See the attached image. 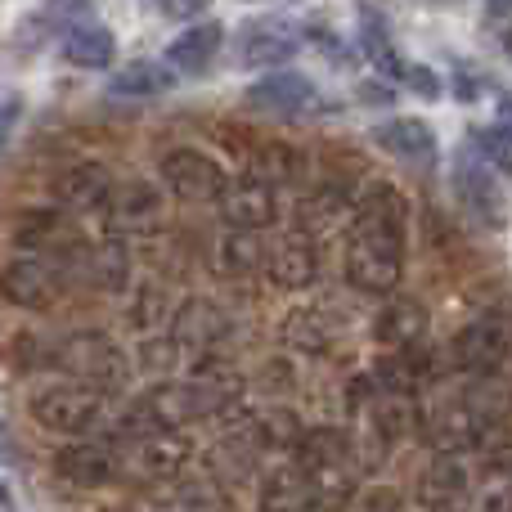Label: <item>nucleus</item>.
I'll list each match as a JSON object with an SVG mask.
<instances>
[{
    "instance_id": "obj_1",
    "label": "nucleus",
    "mask_w": 512,
    "mask_h": 512,
    "mask_svg": "<svg viewBox=\"0 0 512 512\" xmlns=\"http://www.w3.org/2000/svg\"><path fill=\"white\" fill-rule=\"evenodd\" d=\"M405 274V203L391 189H382L351 225L346 243V279L360 292L387 297Z\"/></svg>"
},
{
    "instance_id": "obj_2",
    "label": "nucleus",
    "mask_w": 512,
    "mask_h": 512,
    "mask_svg": "<svg viewBox=\"0 0 512 512\" xmlns=\"http://www.w3.org/2000/svg\"><path fill=\"white\" fill-rule=\"evenodd\" d=\"M54 360H59V369L72 373L81 387H95V391L122 387V382L131 378V360H126V351L108 333H72L68 342H59Z\"/></svg>"
},
{
    "instance_id": "obj_3",
    "label": "nucleus",
    "mask_w": 512,
    "mask_h": 512,
    "mask_svg": "<svg viewBox=\"0 0 512 512\" xmlns=\"http://www.w3.org/2000/svg\"><path fill=\"white\" fill-rule=\"evenodd\" d=\"M108 405V391L95 387H81V382H59V387H41L32 396V418L45 427V432H59V436H81L104 418Z\"/></svg>"
},
{
    "instance_id": "obj_4",
    "label": "nucleus",
    "mask_w": 512,
    "mask_h": 512,
    "mask_svg": "<svg viewBox=\"0 0 512 512\" xmlns=\"http://www.w3.org/2000/svg\"><path fill=\"white\" fill-rule=\"evenodd\" d=\"M158 176L180 203H221L225 185H230L221 162L198 153V149H171L167 158H162Z\"/></svg>"
},
{
    "instance_id": "obj_5",
    "label": "nucleus",
    "mask_w": 512,
    "mask_h": 512,
    "mask_svg": "<svg viewBox=\"0 0 512 512\" xmlns=\"http://www.w3.org/2000/svg\"><path fill=\"white\" fill-rule=\"evenodd\" d=\"M104 216L113 234H158L167 221V203H162V189L149 180H122L108 194Z\"/></svg>"
},
{
    "instance_id": "obj_6",
    "label": "nucleus",
    "mask_w": 512,
    "mask_h": 512,
    "mask_svg": "<svg viewBox=\"0 0 512 512\" xmlns=\"http://www.w3.org/2000/svg\"><path fill=\"white\" fill-rule=\"evenodd\" d=\"M189 454H194V445H189L185 432H153L140 436V441H126L122 468L135 481H171L185 472Z\"/></svg>"
},
{
    "instance_id": "obj_7",
    "label": "nucleus",
    "mask_w": 512,
    "mask_h": 512,
    "mask_svg": "<svg viewBox=\"0 0 512 512\" xmlns=\"http://www.w3.org/2000/svg\"><path fill=\"white\" fill-rule=\"evenodd\" d=\"M59 270L45 256H9L0 270V297L18 310H50L59 301Z\"/></svg>"
},
{
    "instance_id": "obj_8",
    "label": "nucleus",
    "mask_w": 512,
    "mask_h": 512,
    "mask_svg": "<svg viewBox=\"0 0 512 512\" xmlns=\"http://www.w3.org/2000/svg\"><path fill=\"white\" fill-rule=\"evenodd\" d=\"M512 337H508V324L499 315H481L472 319L468 328H459V337H454L450 346V364L463 373H477V378H486V373H495L499 364H504Z\"/></svg>"
},
{
    "instance_id": "obj_9",
    "label": "nucleus",
    "mask_w": 512,
    "mask_h": 512,
    "mask_svg": "<svg viewBox=\"0 0 512 512\" xmlns=\"http://www.w3.org/2000/svg\"><path fill=\"white\" fill-rule=\"evenodd\" d=\"M301 50V32L283 18H261V23H248L234 41V59L243 68H265V72H279L283 63H292Z\"/></svg>"
},
{
    "instance_id": "obj_10",
    "label": "nucleus",
    "mask_w": 512,
    "mask_h": 512,
    "mask_svg": "<svg viewBox=\"0 0 512 512\" xmlns=\"http://www.w3.org/2000/svg\"><path fill=\"white\" fill-rule=\"evenodd\" d=\"M230 333V319L216 301L194 297L171 315V351H185V355H207L221 337Z\"/></svg>"
},
{
    "instance_id": "obj_11",
    "label": "nucleus",
    "mask_w": 512,
    "mask_h": 512,
    "mask_svg": "<svg viewBox=\"0 0 512 512\" xmlns=\"http://www.w3.org/2000/svg\"><path fill=\"white\" fill-rule=\"evenodd\" d=\"M216 207H221L225 225H230V230H243V234L265 230V225L279 216V198H274V189L261 185V180H252V176L225 185V194H221Z\"/></svg>"
},
{
    "instance_id": "obj_12",
    "label": "nucleus",
    "mask_w": 512,
    "mask_h": 512,
    "mask_svg": "<svg viewBox=\"0 0 512 512\" xmlns=\"http://www.w3.org/2000/svg\"><path fill=\"white\" fill-rule=\"evenodd\" d=\"M265 270H270V279L279 283V288H310L319 274V248L315 239H310L306 230H292L283 234L279 243H274V252H265Z\"/></svg>"
},
{
    "instance_id": "obj_13",
    "label": "nucleus",
    "mask_w": 512,
    "mask_h": 512,
    "mask_svg": "<svg viewBox=\"0 0 512 512\" xmlns=\"http://www.w3.org/2000/svg\"><path fill=\"white\" fill-rule=\"evenodd\" d=\"M261 512H324V508H319L315 481L297 463H283L261 481Z\"/></svg>"
},
{
    "instance_id": "obj_14",
    "label": "nucleus",
    "mask_w": 512,
    "mask_h": 512,
    "mask_svg": "<svg viewBox=\"0 0 512 512\" xmlns=\"http://www.w3.org/2000/svg\"><path fill=\"white\" fill-rule=\"evenodd\" d=\"M113 185L117 180L108 176V167H99V162H81V167H72V171L59 176L54 198H59L63 207H72V212H104Z\"/></svg>"
},
{
    "instance_id": "obj_15",
    "label": "nucleus",
    "mask_w": 512,
    "mask_h": 512,
    "mask_svg": "<svg viewBox=\"0 0 512 512\" xmlns=\"http://www.w3.org/2000/svg\"><path fill=\"white\" fill-rule=\"evenodd\" d=\"M221 45H225V27L203 18V23L185 27V32L167 45V68L171 72H207L212 59L221 54Z\"/></svg>"
},
{
    "instance_id": "obj_16",
    "label": "nucleus",
    "mask_w": 512,
    "mask_h": 512,
    "mask_svg": "<svg viewBox=\"0 0 512 512\" xmlns=\"http://www.w3.org/2000/svg\"><path fill=\"white\" fill-rule=\"evenodd\" d=\"M59 50L72 68H113V59H117L113 32L104 23H95V18H81V23L63 27Z\"/></svg>"
},
{
    "instance_id": "obj_17",
    "label": "nucleus",
    "mask_w": 512,
    "mask_h": 512,
    "mask_svg": "<svg viewBox=\"0 0 512 512\" xmlns=\"http://www.w3.org/2000/svg\"><path fill=\"white\" fill-rule=\"evenodd\" d=\"M310 99H315V81L292 72V68L265 72V77L248 90L252 108H274V113H297V108H306Z\"/></svg>"
},
{
    "instance_id": "obj_18",
    "label": "nucleus",
    "mask_w": 512,
    "mask_h": 512,
    "mask_svg": "<svg viewBox=\"0 0 512 512\" xmlns=\"http://www.w3.org/2000/svg\"><path fill=\"white\" fill-rule=\"evenodd\" d=\"M351 463V436L342 427H310L297 441V468L306 477H319V472H333Z\"/></svg>"
},
{
    "instance_id": "obj_19",
    "label": "nucleus",
    "mask_w": 512,
    "mask_h": 512,
    "mask_svg": "<svg viewBox=\"0 0 512 512\" xmlns=\"http://www.w3.org/2000/svg\"><path fill=\"white\" fill-rule=\"evenodd\" d=\"M301 436H306V427L292 409H265V414H256L239 427V441L248 450H288V445L297 450Z\"/></svg>"
},
{
    "instance_id": "obj_20",
    "label": "nucleus",
    "mask_w": 512,
    "mask_h": 512,
    "mask_svg": "<svg viewBox=\"0 0 512 512\" xmlns=\"http://www.w3.org/2000/svg\"><path fill=\"white\" fill-rule=\"evenodd\" d=\"M171 86H176V72L153 59H135L108 77V95L113 99H158V95H167Z\"/></svg>"
},
{
    "instance_id": "obj_21",
    "label": "nucleus",
    "mask_w": 512,
    "mask_h": 512,
    "mask_svg": "<svg viewBox=\"0 0 512 512\" xmlns=\"http://www.w3.org/2000/svg\"><path fill=\"white\" fill-rule=\"evenodd\" d=\"M373 140H378L387 153L405 158V162H432V153H436V135L423 117H396V122H382L378 131H373Z\"/></svg>"
},
{
    "instance_id": "obj_22",
    "label": "nucleus",
    "mask_w": 512,
    "mask_h": 512,
    "mask_svg": "<svg viewBox=\"0 0 512 512\" xmlns=\"http://www.w3.org/2000/svg\"><path fill=\"white\" fill-rule=\"evenodd\" d=\"M337 333H342V324H337L324 306L292 310V315L283 319V337H288V346H297V351H306V355H324L328 346L337 342Z\"/></svg>"
},
{
    "instance_id": "obj_23",
    "label": "nucleus",
    "mask_w": 512,
    "mask_h": 512,
    "mask_svg": "<svg viewBox=\"0 0 512 512\" xmlns=\"http://www.w3.org/2000/svg\"><path fill=\"white\" fill-rule=\"evenodd\" d=\"M9 239H14V248H23L18 256H41L59 239H68V221H63V212H54V207H32V212H23L14 221Z\"/></svg>"
},
{
    "instance_id": "obj_24",
    "label": "nucleus",
    "mask_w": 512,
    "mask_h": 512,
    "mask_svg": "<svg viewBox=\"0 0 512 512\" xmlns=\"http://www.w3.org/2000/svg\"><path fill=\"white\" fill-rule=\"evenodd\" d=\"M54 468L81 490H99L113 481V459L99 445H68V450L54 454Z\"/></svg>"
},
{
    "instance_id": "obj_25",
    "label": "nucleus",
    "mask_w": 512,
    "mask_h": 512,
    "mask_svg": "<svg viewBox=\"0 0 512 512\" xmlns=\"http://www.w3.org/2000/svg\"><path fill=\"white\" fill-rule=\"evenodd\" d=\"M463 495H468V468H463V459L459 454H436V463L418 481V499L427 508H445L450 499H463Z\"/></svg>"
},
{
    "instance_id": "obj_26",
    "label": "nucleus",
    "mask_w": 512,
    "mask_h": 512,
    "mask_svg": "<svg viewBox=\"0 0 512 512\" xmlns=\"http://www.w3.org/2000/svg\"><path fill=\"white\" fill-rule=\"evenodd\" d=\"M423 333H427V310L418 306V301H391V306L373 319V337H378L382 346H400V351H409Z\"/></svg>"
},
{
    "instance_id": "obj_27",
    "label": "nucleus",
    "mask_w": 512,
    "mask_h": 512,
    "mask_svg": "<svg viewBox=\"0 0 512 512\" xmlns=\"http://www.w3.org/2000/svg\"><path fill=\"white\" fill-rule=\"evenodd\" d=\"M454 185H459V194L468 198L472 212H481V216H490V221H499V207H504V198H499L495 171L481 167L472 153L459 162V176H454Z\"/></svg>"
},
{
    "instance_id": "obj_28",
    "label": "nucleus",
    "mask_w": 512,
    "mask_h": 512,
    "mask_svg": "<svg viewBox=\"0 0 512 512\" xmlns=\"http://www.w3.org/2000/svg\"><path fill=\"white\" fill-rule=\"evenodd\" d=\"M216 270L234 274V279H248V274L265 270L261 239H256V234H243V230H230L221 243H216Z\"/></svg>"
},
{
    "instance_id": "obj_29",
    "label": "nucleus",
    "mask_w": 512,
    "mask_h": 512,
    "mask_svg": "<svg viewBox=\"0 0 512 512\" xmlns=\"http://www.w3.org/2000/svg\"><path fill=\"white\" fill-rule=\"evenodd\" d=\"M90 261V274H95L104 288H126V274H131V256H126V243L117 239H104L86 252Z\"/></svg>"
},
{
    "instance_id": "obj_30",
    "label": "nucleus",
    "mask_w": 512,
    "mask_h": 512,
    "mask_svg": "<svg viewBox=\"0 0 512 512\" xmlns=\"http://www.w3.org/2000/svg\"><path fill=\"white\" fill-rule=\"evenodd\" d=\"M472 512H512V468H490L472 490Z\"/></svg>"
},
{
    "instance_id": "obj_31",
    "label": "nucleus",
    "mask_w": 512,
    "mask_h": 512,
    "mask_svg": "<svg viewBox=\"0 0 512 512\" xmlns=\"http://www.w3.org/2000/svg\"><path fill=\"white\" fill-rule=\"evenodd\" d=\"M301 176V158L292 149H279V144H270V149L256 153L252 162V180H261V185H279V180H297Z\"/></svg>"
},
{
    "instance_id": "obj_32",
    "label": "nucleus",
    "mask_w": 512,
    "mask_h": 512,
    "mask_svg": "<svg viewBox=\"0 0 512 512\" xmlns=\"http://www.w3.org/2000/svg\"><path fill=\"white\" fill-rule=\"evenodd\" d=\"M400 81H405L409 90H418L423 99H436V95H441V81H436V72H432V68H423V63H409L405 77H400Z\"/></svg>"
},
{
    "instance_id": "obj_33",
    "label": "nucleus",
    "mask_w": 512,
    "mask_h": 512,
    "mask_svg": "<svg viewBox=\"0 0 512 512\" xmlns=\"http://www.w3.org/2000/svg\"><path fill=\"white\" fill-rule=\"evenodd\" d=\"M355 512H405V504H400L396 490H378V495L355 499Z\"/></svg>"
},
{
    "instance_id": "obj_34",
    "label": "nucleus",
    "mask_w": 512,
    "mask_h": 512,
    "mask_svg": "<svg viewBox=\"0 0 512 512\" xmlns=\"http://www.w3.org/2000/svg\"><path fill=\"white\" fill-rule=\"evenodd\" d=\"M18 113H23V99H0V149H5V140L14 135V122H18Z\"/></svg>"
},
{
    "instance_id": "obj_35",
    "label": "nucleus",
    "mask_w": 512,
    "mask_h": 512,
    "mask_svg": "<svg viewBox=\"0 0 512 512\" xmlns=\"http://www.w3.org/2000/svg\"><path fill=\"white\" fill-rule=\"evenodd\" d=\"M495 135L512 149V99H499V108H495Z\"/></svg>"
},
{
    "instance_id": "obj_36",
    "label": "nucleus",
    "mask_w": 512,
    "mask_h": 512,
    "mask_svg": "<svg viewBox=\"0 0 512 512\" xmlns=\"http://www.w3.org/2000/svg\"><path fill=\"white\" fill-rule=\"evenodd\" d=\"M360 99H369L373 108H387V104H391V86H373V81H364V86H360Z\"/></svg>"
},
{
    "instance_id": "obj_37",
    "label": "nucleus",
    "mask_w": 512,
    "mask_h": 512,
    "mask_svg": "<svg viewBox=\"0 0 512 512\" xmlns=\"http://www.w3.org/2000/svg\"><path fill=\"white\" fill-rule=\"evenodd\" d=\"M162 14H171V18H194V23H198L203 5H162Z\"/></svg>"
},
{
    "instance_id": "obj_38",
    "label": "nucleus",
    "mask_w": 512,
    "mask_h": 512,
    "mask_svg": "<svg viewBox=\"0 0 512 512\" xmlns=\"http://www.w3.org/2000/svg\"><path fill=\"white\" fill-rule=\"evenodd\" d=\"M0 512H18V508H14V495H9L5 481H0Z\"/></svg>"
}]
</instances>
